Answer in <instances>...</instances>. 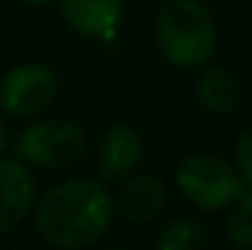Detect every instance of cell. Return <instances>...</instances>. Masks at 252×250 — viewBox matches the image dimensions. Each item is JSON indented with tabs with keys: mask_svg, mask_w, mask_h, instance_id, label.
<instances>
[{
	"mask_svg": "<svg viewBox=\"0 0 252 250\" xmlns=\"http://www.w3.org/2000/svg\"><path fill=\"white\" fill-rule=\"evenodd\" d=\"M142 153H145V143H142L140 129L131 124H113L97 140L99 175L105 180H118L124 175H131L142 162Z\"/></svg>",
	"mask_w": 252,
	"mask_h": 250,
	"instance_id": "cell-7",
	"label": "cell"
},
{
	"mask_svg": "<svg viewBox=\"0 0 252 250\" xmlns=\"http://www.w3.org/2000/svg\"><path fill=\"white\" fill-rule=\"evenodd\" d=\"M35 180L22 159L0 156V234H8L35 205Z\"/></svg>",
	"mask_w": 252,
	"mask_h": 250,
	"instance_id": "cell-6",
	"label": "cell"
},
{
	"mask_svg": "<svg viewBox=\"0 0 252 250\" xmlns=\"http://www.w3.org/2000/svg\"><path fill=\"white\" fill-rule=\"evenodd\" d=\"M236 170L242 175V180L252 188V124L236 140Z\"/></svg>",
	"mask_w": 252,
	"mask_h": 250,
	"instance_id": "cell-13",
	"label": "cell"
},
{
	"mask_svg": "<svg viewBox=\"0 0 252 250\" xmlns=\"http://www.w3.org/2000/svg\"><path fill=\"white\" fill-rule=\"evenodd\" d=\"M8 148V129H5L3 124V116H0V156H3V151Z\"/></svg>",
	"mask_w": 252,
	"mask_h": 250,
	"instance_id": "cell-14",
	"label": "cell"
},
{
	"mask_svg": "<svg viewBox=\"0 0 252 250\" xmlns=\"http://www.w3.org/2000/svg\"><path fill=\"white\" fill-rule=\"evenodd\" d=\"M199 105L212 116H231L242 105V83L225 68H207L196 81Z\"/></svg>",
	"mask_w": 252,
	"mask_h": 250,
	"instance_id": "cell-10",
	"label": "cell"
},
{
	"mask_svg": "<svg viewBox=\"0 0 252 250\" xmlns=\"http://www.w3.org/2000/svg\"><path fill=\"white\" fill-rule=\"evenodd\" d=\"M156 250H207V229L196 218H175L161 229Z\"/></svg>",
	"mask_w": 252,
	"mask_h": 250,
	"instance_id": "cell-11",
	"label": "cell"
},
{
	"mask_svg": "<svg viewBox=\"0 0 252 250\" xmlns=\"http://www.w3.org/2000/svg\"><path fill=\"white\" fill-rule=\"evenodd\" d=\"M228 207H231L225 218L228 242L239 250H252V188L250 191L244 188Z\"/></svg>",
	"mask_w": 252,
	"mask_h": 250,
	"instance_id": "cell-12",
	"label": "cell"
},
{
	"mask_svg": "<svg viewBox=\"0 0 252 250\" xmlns=\"http://www.w3.org/2000/svg\"><path fill=\"white\" fill-rule=\"evenodd\" d=\"M116 202L97 178H73L51 186L38 199L35 226L57 250H83L97 245L110 229Z\"/></svg>",
	"mask_w": 252,
	"mask_h": 250,
	"instance_id": "cell-1",
	"label": "cell"
},
{
	"mask_svg": "<svg viewBox=\"0 0 252 250\" xmlns=\"http://www.w3.org/2000/svg\"><path fill=\"white\" fill-rule=\"evenodd\" d=\"M14 151L22 162H30L46 170L78 164L86 153V135L73 121L64 118H43L30 124L14 140Z\"/></svg>",
	"mask_w": 252,
	"mask_h": 250,
	"instance_id": "cell-4",
	"label": "cell"
},
{
	"mask_svg": "<svg viewBox=\"0 0 252 250\" xmlns=\"http://www.w3.org/2000/svg\"><path fill=\"white\" fill-rule=\"evenodd\" d=\"M19 3H25V5H49V3H54V0H19Z\"/></svg>",
	"mask_w": 252,
	"mask_h": 250,
	"instance_id": "cell-15",
	"label": "cell"
},
{
	"mask_svg": "<svg viewBox=\"0 0 252 250\" xmlns=\"http://www.w3.org/2000/svg\"><path fill=\"white\" fill-rule=\"evenodd\" d=\"M175 183L180 194L201 210H223L247 186L236 167L215 153L185 156L175 170Z\"/></svg>",
	"mask_w": 252,
	"mask_h": 250,
	"instance_id": "cell-3",
	"label": "cell"
},
{
	"mask_svg": "<svg viewBox=\"0 0 252 250\" xmlns=\"http://www.w3.org/2000/svg\"><path fill=\"white\" fill-rule=\"evenodd\" d=\"M59 75L43 62H22L0 78V110L8 116L30 118L43 113L57 100Z\"/></svg>",
	"mask_w": 252,
	"mask_h": 250,
	"instance_id": "cell-5",
	"label": "cell"
},
{
	"mask_svg": "<svg viewBox=\"0 0 252 250\" xmlns=\"http://www.w3.org/2000/svg\"><path fill=\"white\" fill-rule=\"evenodd\" d=\"M105 250H131V248H124V245H110V248H105Z\"/></svg>",
	"mask_w": 252,
	"mask_h": 250,
	"instance_id": "cell-16",
	"label": "cell"
},
{
	"mask_svg": "<svg viewBox=\"0 0 252 250\" xmlns=\"http://www.w3.org/2000/svg\"><path fill=\"white\" fill-rule=\"evenodd\" d=\"M156 46L177 68H201L218 51V25L204 0H166L156 19Z\"/></svg>",
	"mask_w": 252,
	"mask_h": 250,
	"instance_id": "cell-2",
	"label": "cell"
},
{
	"mask_svg": "<svg viewBox=\"0 0 252 250\" xmlns=\"http://www.w3.org/2000/svg\"><path fill=\"white\" fill-rule=\"evenodd\" d=\"M62 16L78 35L110 40L124 19V0H59Z\"/></svg>",
	"mask_w": 252,
	"mask_h": 250,
	"instance_id": "cell-9",
	"label": "cell"
},
{
	"mask_svg": "<svg viewBox=\"0 0 252 250\" xmlns=\"http://www.w3.org/2000/svg\"><path fill=\"white\" fill-rule=\"evenodd\" d=\"M166 199H169V188L153 172L145 175H134L121 186L116 202V213L126 218L129 223H151L156 218H161V213L166 210Z\"/></svg>",
	"mask_w": 252,
	"mask_h": 250,
	"instance_id": "cell-8",
	"label": "cell"
}]
</instances>
